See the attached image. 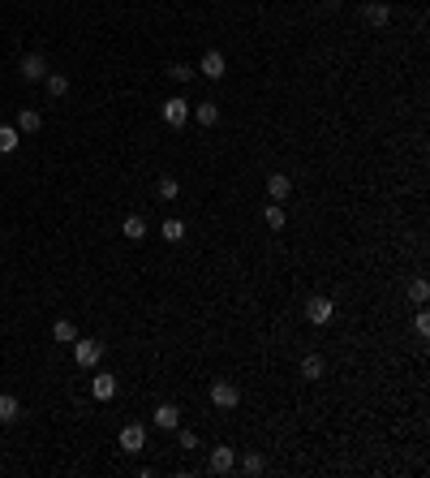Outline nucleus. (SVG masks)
<instances>
[{
	"label": "nucleus",
	"instance_id": "nucleus-1",
	"mask_svg": "<svg viewBox=\"0 0 430 478\" xmlns=\"http://www.w3.org/2000/svg\"><path fill=\"white\" fill-rule=\"evenodd\" d=\"M237 401H241V388H237L232 379H215L211 384V405L215 409H237Z\"/></svg>",
	"mask_w": 430,
	"mask_h": 478
},
{
	"label": "nucleus",
	"instance_id": "nucleus-9",
	"mask_svg": "<svg viewBox=\"0 0 430 478\" xmlns=\"http://www.w3.org/2000/svg\"><path fill=\"white\" fill-rule=\"evenodd\" d=\"M22 78H26V82H43V78H47V60L39 52L22 56Z\"/></svg>",
	"mask_w": 430,
	"mask_h": 478
},
{
	"label": "nucleus",
	"instance_id": "nucleus-24",
	"mask_svg": "<svg viewBox=\"0 0 430 478\" xmlns=\"http://www.w3.org/2000/svg\"><path fill=\"white\" fill-rule=\"evenodd\" d=\"M168 78H172V82H189V78H194V69L177 60V65H168Z\"/></svg>",
	"mask_w": 430,
	"mask_h": 478
},
{
	"label": "nucleus",
	"instance_id": "nucleus-15",
	"mask_svg": "<svg viewBox=\"0 0 430 478\" xmlns=\"http://www.w3.org/2000/svg\"><path fill=\"white\" fill-rule=\"evenodd\" d=\"M121 233L130 237V242H142V237H147V220H142V216H125L121 220Z\"/></svg>",
	"mask_w": 430,
	"mask_h": 478
},
{
	"label": "nucleus",
	"instance_id": "nucleus-11",
	"mask_svg": "<svg viewBox=\"0 0 430 478\" xmlns=\"http://www.w3.org/2000/svg\"><path fill=\"white\" fill-rule=\"evenodd\" d=\"M327 375V358L323 354H306V358H301V379H310V384H314V379H323Z\"/></svg>",
	"mask_w": 430,
	"mask_h": 478
},
{
	"label": "nucleus",
	"instance_id": "nucleus-28",
	"mask_svg": "<svg viewBox=\"0 0 430 478\" xmlns=\"http://www.w3.org/2000/svg\"><path fill=\"white\" fill-rule=\"evenodd\" d=\"M413 328H418V337H430V315L418 310V319H413Z\"/></svg>",
	"mask_w": 430,
	"mask_h": 478
},
{
	"label": "nucleus",
	"instance_id": "nucleus-6",
	"mask_svg": "<svg viewBox=\"0 0 430 478\" xmlns=\"http://www.w3.org/2000/svg\"><path fill=\"white\" fill-rule=\"evenodd\" d=\"M289 194H293V177H289V172H267V198L284 203Z\"/></svg>",
	"mask_w": 430,
	"mask_h": 478
},
{
	"label": "nucleus",
	"instance_id": "nucleus-22",
	"mask_svg": "<svg viewBox=\"0 0 430 478\" xmlns=\"http://www.w3.org/2000/svg\"><path fill=\"white\" fill-rule=\"evenodd\" d=\"M43 82H47V91H52V95H56V100H60V95H65V91H69V78H65V73H47V78H43Z\"/></svg>",
	"mask_w": 430,
	"mask_h": 478
},
{
	"label": "nucleus",
	"instance_id": "nucleus-16",
	"mask_svg": "<svg viewBox=\"0 0 430 478\" xmlns=\"http://www.w3.org/2000/svg\"><path fill=\"white\" fill-rule=\"evenodd\" d=\"M52 341L56 345H73L77 341V328L69 323V319H56V323H52Z\"/></svg>",
	"mask_w": 430,
	"mask_h": 478
},
{
	"label": "nucleus",
	"instance_id": "nucleus-4",
	"mask_svg": "<svg viewBox=\"0 0 430 478\" xmlns=\"http://www.w3.org/2000/svg\"><path fill=\"white\" fill-rule=\"evenodd\" d=\"M99 358H104V345L99 341H73V362L77 366H99Z\"/></svg>",
	"mask_w": 430,
	"mask_h": 478
},
{
	"label": "nucleus",
	"instance_id": "nucleus-5",
	"mask_svg": "<svg viewBox=\"0 0 430 478\" xmlns=\"http://www.w3.org/2000/svg\"><path fill=\"white\" fill-rule=\"evenodd\" d=\"M164 121L172 125V130H181V125L189 121V100H181V95H172V100H164Z\"/></svg>",
	"mask_w": 430,
	"mask_h": 478
},
{
	"label": "nucleus",
	"instance_id": "nucleus-8",
	"mask_svg": "<svg viewBox=\"0 0 430 478\" xmlns=\"http://www.w3.org/2000/svg\"><path fill=\"white\" fill-rule=\"evenodd\" d=\"M198 73H202V78H211V82H219V78L228 73V60H224V52H206V56L198 60Z\"/></svg>",
	"mask_w": 430,
	"mask_h": 478
},
{
	"label": "nucleus",
	"instance_id": "nucleus-21",
	"mask_svg": "<svg viewBox=\"0 0 430 478\" xmlns=\"http://www.w3.org/2000/svg\"><path fill=\"white\" fill-rule=\"evenodd\" d=\"M155 194H159V198H164V203H172V198H177V194H181V181H177V177H159V185H155Z\"/></svg>",
	"mask_w": 430,
	"mask_h": 478
},
{
	"label": "nucleus",
	"instance_id": "nucleus-19",
	"mask_svg": "<svg viewBox=\"0 0 430 478\" xmlns=\"http://www.w3.org/2000/svg\"><path fill=\"white\" fill-rule=\"evenodd\" d=\"M189 113L198 117V125H215V121H219V108H215L211 100H198V108H189Z\"/></svg>",
	"mask_w": 430,
	"mask_h": 478
},
{
	"label": "nucleus",
	"instance_id": "nucleus-26",
	"mask_svg": "<svg viewBox=\"0 0 430 478\" xmlns=\"http://www.w3.org/2000/svg\"><path fill=\"white\" fill-rule=\"evenodd\" d=\"M177 444H181L185 453H194V448H198V435H194V431H185V426H177Z\"/></svg>",
	"mask_w": 430,
	"mask_h": 478
},
{
	"label": "nucleus",
	"instance_id": "nucleus-3",
	"mask_svg": "<svg viewBox=\"0 0 430 478\" xmlns=\"http://www.w3.org/2000/svg\"><path fill=\"white\" fill-rule=\"evenodd\" d=\"M121 448L125 453H142V448H147V426H142V422H125L121 426Z\"/></svg>",
	"mask_w": 430,
	"mask_h": 478
},
{
	"label": "nucleus",
	"instance_id": "nucleus-20",
	"mask_svg": "<svg viewBox=\"0 0 430 478\" xmlns=\"http://www.w3.org/2000/svg\"><path fill=\"white\" fill-rule=\"evenodd\" d=\"M263 220H267V229H284V225H289V216H284V207L280 203H272V207H263Z\"/></svg>",
	"mask_w": 430,
	"mask_h": 478
},
{
	"label": "nucleus",
	"instance_id": "nucleus-18",
	"mask_svg": "<svg viewBox=\"0 0 430 478\" xmlns=\"http://www.w3.org/2000/svg\"><path fill=\"white\" fill-rule=\"evenodd\" d=\"M18 142H22V134H18V125H0V155H9V151H18Z\"/></svg>",
	"mask_w": 430,
	"mask_h": 478
},
{
	"label": "nucleus",
	"instance_id": "nucleus-2",
	"mask_svg": "<svg viewBox=\"0 0 430 478\" xmlns=\"http://www.w3.org/2000/svg\"><path fill=\"white\" fill-rule=\"evenodd\" d=\"M306 319H310L314 328L331 323V319H336V301H331V297H323V293H318V297H310V301H306Z\"/></svg>",
	"mask_w": 430,
	"mask_h": 478
},
{
	"label": "nucleus",
	"instance_id": "nucleus-14",
	"mask_svg": "<svg viewBox=\"0 0 430 478\" xmlns=\"http://www.w3.org/2000/svg\"><path fill=\"white\" fill-rule=\"evenodd\" d=\"M18 413H22V401H18V396H13V392H0V422H18Z\"/></svg>",
	"mask_w": 430,
	"mask_h": 478
},
{
	"label": "nucleus",
	"instance_id": "nucleus-12",
	"mask_svg": "<svg viewBox=\"0 0 430 478\" xmlns=\"http://www.w3.org/2000/svg\"><path fill=\"white\" fill-rule=\"evenodd\" d=\"M361 18L370 22V26H387L392 22V9L383 5V0H366V9H361Z\"/></svg>",
	"mask_w": 430,
	"mask_h": 478
},
{
	"label": "nucleus",
	"instance_id": "nucleus-17",
	"mask_svg": "<svg viewBox=\"0 0 430 478\" xmlns=\"http://www.w3.org/2000/svg\"><path fill=\"white\" fill-rule=\"evenodd\" d=\"M39 125H43V117L35 113V108H22L18 113V134H39Z\"/></svg>",
	"mask_w": 430,
	"mask_h": 478
},
{
	"label": "nucleus",
	"instance_id": "nucleus-10",
	"mask_svg": "<svg viewBox=\"0 0 430 478\" xmlns=\"http://www.w3.org/2000/svg\"><path fill=\"white\" fill-rule=\"evenodd\" d=\"M237 466V453L228 448V444H215L211 448V474H228Z\"/></svg>",
	"mask_w": 430,
	"mask_h": 478
},
{
	"label": "nucleus",
	"instance_id": "nucleus-23",
	"mask_svg": "<svg viewBox=\"0 0 430 478\" xmlns=\"http://www.w3.org/2000/svg\"><path fill=\"white\" fill-rule=\"evenodd\" d=\"M164 237H168V242H181V237H185V225H181V220H164Z\"/></svg>",
	"mask_w": 430,
	"mask_h": 478
},
{
	"label": "nucleus",
	"instance_id": "nucleus-13",
	"mask_svg": "<svg viewBox=\"0 0 430 478\" xmlns=\"http://www.w3.org/2000/svg\"><path fill=\"white\" fill-rule=\"evenodd\" d=\"M91 396L95 401H112L117 396V375H95L91 379Z\"/></svg>",
	"mask_w": 430,
	"mask_h": 478
},
{
	"label": "nucleus",
	"instance_id": "nucleus-7",
	"mask_svg": "<svg viewBox=\"0 0 430 478\" xmlns=\"http://www.w3.org/2000/svg\"><path fill=\"white\" fill-rule=\"evenodd\" d=\"M151 422L159 426V431H177L181 426V409L172 405V401H164V405H155V413H151Z\"/></svg>",
	"mask_w": 430,
	"mask_h": 478
},
{
	"label": "nucleus",
	"instance_id": "nucleus-27",
	"mask_svg": "<svg viewBox=\"0 0 430 478\" xmlns=\"http://www.w3.org/2000/svg\"><path fill=\"white\" fill-rule=\"evenodd\" d=\"M241 470H246V474H263V457H259V453H250V457L241 461Z\"/></svg>",
	"mask_w": 430,
	"mask_h": 478
},
{
	"label": "nucleus",
	"instance_id": "nucleus-25",
	"mask_svg": "<svg viewBox=\"0 0 430 478\" xmlns=\"http://www.w3.org/2000/svg\"><path fill=\"white\" fill-rule=\"evenodd\" d=\"M409 297H413V301H418V306H422V301L430 297V284H426V280H413V284H409Z\"/></svg>",
	"mask_w": 430,
	"mask_h": 478
}]
</instances>
